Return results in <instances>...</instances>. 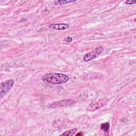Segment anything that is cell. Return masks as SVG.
Listing matches in <instances>:
<instances>
[{
    "label": "cell",
    "instance_id": "obj_1",
    "mask_svg": "<svg viewBox=\"0 0 136 136\" xmlns=\"http://www.w3.org/2000/svg\"><path fill=\"white\" fill-rule=\"evenodd\" d=\"M46 82L54 85H61L69 81V77L65 74L59 73H49L43 77Z\"/></svg>",
    "mask_w": 136,
    "mask_h": 136
},
{
    "label": "cell",
    "instance_id": "obj_2",
    "mask_svg": "<svg viewBox=\"0 0 136 136\" xmlns=\"http://www.w3.org/2000/svg\"><path fill=\"white\" fill-rule=\"evenodd\" d=\"M14 85V80L12 79L7 80L6 81L2 82L1 84V92L0 95L1 98H2L4 96L9 92V90L11 89Z\"/></svg>",
    "mask_w": 136,
    "mask_h": 136
},
{
    "label": "cell",
    "instance_id": "obj_3",
    "mask_svg": "<svg viewBox=\"0 0 136 136\" xmlns=\"http://www.w3.org/2000/svg\"><path fill=\"white\" fill-rule=\"evenodd\" d=\"M103 50L104 48L102 46H100L99 48H95L93 51H91L86 54L84 57V60L85 62H88L89 61L95 59L102 53Z\"/></svg>",
    "mask_w": 136,
    "mask_h": 136
},
{
    "label": "cell",
    "instance_id": "obj_4",
    "mask_svg": "<svg viewBox=\"0 0 136 136\" xmlns=\"http://www.w3.org/2000/svg\"><path fill=\"white\" fill-rule=\"evenodd\" d=\"M75 103V102L71 99L62 100L60 102H56L54 103L51 105L52 107H66L70 106Z\"/></svg>",
    "mask_w": 136,
    "mask_h": 136
},
{
    "label": "cell",
    "instance_id": "obj_5",
    "mask_svg": "<svg viewBox=\"0 0 136 136\" xmlns=\"http://www.w3.org/2000/svg\"><path fill=\"white\" fill-rule=\"evenodd\" d=\"M49 28L52 29L56 30H65L69 28V24H52L49 25Z\"/></svg>",
    "mask_w": 136,
    "mask_h": 136
},
{
    "label": "cell",
    "instance_id": "obj_6",
    "mask_svg": "<svg viewBox=\"0 0 136 136\" xmlns=\"http://www.w3.org/2000/svg\"><path fill=\"white\" fill-rule=\"evenodd\" d=\"M77 130L78 129L77 128L69 130L68 131H66L65 132L63 133L62 134H61V136H73L77 131Z\"/></svg>",
    "mask_w": 136,
    "mask_h": 136
},
{
    "label": "cell",
    "instance_id": "obj_7",
    "mask_svg": "<svg viewBox=\"0 0 136 136\" xmlns=\"http://www.w3.org/2000/svg\"><path fill=\"white\" fill-rule=\"evenodd\" d=\"M110 128V124L109 122L103 123L101 125V128L102 130H103L104 132H107L109 131Z\"/></svg>",
    "mask_w": 136,
    "mask_h": 136
},
{
    "label": "cell",
    "instance_id": "obj_8",
    "mask_svg": "<svg viewBox=\"0 0 136 136\" xmlns=\"http://www.w3.org/2000/svg\"><path fill=\"white\" fill-rule=\"evenodd\" d=\"M77 1H68V0H62V1H58L56 2V3L58 5H63L66 3H73L76 2Z\"/></svg>",
    "mask_w": 136,
    "mask_h": 136
},
{
    "label": "cell",
    "instance_id": "obj_9",
    "mask_svg": "<svg viewBox=\"0 0 136 136\" xmlns=\"http://www.w3.org/2000/svg\"><path fill=\"white\" fill-rule=\"evenodd\" d=\"M136 3V1H126V3L127 4H129V5L134 4H135Z\"/></svg>",
    "mask_w": 136,
    "mask_h": 136
},
{
    "label": "cell",
    "instance_id": "obj_10",
    "mask_svg": "<svg viewBox=\"0 0 136 136\" xmlns=\"http://www.w3.org/2000/svg\"><path fill=\"white\" fill-rule=\"evenodd\" d=\"M72 38L71 37H66L64 40L65 41H67V42H71L72 41Z\"/></svg>",
    "mask_w": 136,
    "mask_h": 136
},
{
    "label": "cell",
    "instance_id": "obj_11",
    "mask_svg": "<svg viewBox=\"0 0 136 136\" xmlns=\"http://www.w3.org/2000/svg\"><path fill=\"white\" fill-rule=\"evenodd\" d=\"M83 135H84V134H83V133H82V132H80L78 133V134H77L76 135V136H79V135H80V136H82Z\"/></svg>",
    "mask_w": 136,
    "mask_h": 136
}]
</instances>
